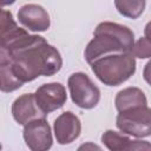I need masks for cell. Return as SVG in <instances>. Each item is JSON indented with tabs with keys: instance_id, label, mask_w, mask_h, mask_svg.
<instances>
[{
	"instance_id": "1",
	"label": "cell",
	"mask_w": 151,
	"mask_h": 151,
	"mask_svg": "<svg viewBox=\"0 0 151 151\" xmlns=\"http://www.w3.org/2000/svg\"><path fill=\"white\" fill-rule=\"evenodd\" d=\"M0 61L8 64L14 76L29 83L40 76L51 77L63 66L60 52L41 35L29 34L19 27L9 11L1 12Z\"/></svg>"
},
{
	"instance_id": "2",
	"label": "cell",
	"mask_w": 151,
	"mask_h": 151,
	"mask_svg": "<svg viewBox=\"0 0 151 151\" xmlns=\"http://www.w3.org/2000/svg\"><path fill=\"white\" fill-rule=\"evenodd\" d=\"M134 34L131 28L112 21L97 25L92 40L85 47V60L92 64L97 59L118 53H132Z\"/></svg>"
},
{
	"instance_id": "3",
	"label": "cell",
	"mask_w": 151,
	"mask_h": 151,
	"mask_svg": "<svg viewBox=\"0 0 151 151\" xmlns=\"http://www.w3.org/2000/svg\"><path fill=\"white\" fill-rule=\"evenodd\" d=\"M91 70L106 86H119L136 72V58L132 53H118L101 57L93 61Z\"/></svg>"
},
{
	"instance_id": "4",
	"label": "cell",
	"mask_w": 151,
	"mask_h": 151,
	"mask_svg": "<svg viewBox=\"0 0 151 151\" xmlns=\"http://www.w3.org/2000/svg\"><path fill=\"white\" fill-rule=\"evenodd\" d=\"M116 125L125 134L145 138L151 136V109L147 105L136 106L118 112Z\"/></svg>"
},
{
	"instance_id": "5",
	"label": "cell",
	"mask_w": 151,
	"mask_h": 151,
	"mask_svg": "<svg viewBox=\"0 0 151 151\" xmlns=\"http://www.w3.org/2000/svg\"><path fill=\"white\" fill-rule=\"evenodd\" d=\"M67 86L72 101L80 109L91 110L100 100V90L84 72L72 73L67 79Z\"/></svg>"
},
{
	"instance_id": "6",
	"label": "cell",
	"mask_w": 151,
	"mask_h": 151,
	"mask_svg": "<svg viewBox=\"0 0 151 151\" xmlns=\"http://www.w3.org/2000/svg\"><path fill=\"white\" fill-rule=\"evenodd\" d=\"M22 137L32 151H47L53 144L52 130L45 118H37L24 125Z\"/></svg>"
},
{
	"instance_id": "7",
	"label": "cell",
	"mask_w": 151,
	"mask_h": 151,
	"mask_svg": "<svg viewBox=\"0 0 151 151\" xmlns=\"http://www.w3.org/2000/svg\"><path fill=\"white\" fill-rule=\"evenodd\" d=\"M34 96L38 106L45 114L61 109L67 100L65 86L57 81L42 84L37 88Z\"/></svg>"
},
{
	"instance_id": "8",
	"label": "cell",
	"mask_w": 151,
	"mask_h": 151,
	"mask_svg": "<svg viewBox=\"0 0 151 151\" xmlns=\"http://www.w3.org/2000/svg\"><path fill=\"white\" fill-rule=\"evenodd\" d=\"M19 22L32 32H45L51 26V19L47 11L37 4H27L18 11Z\"/></svg>"
},
{
	"instance_id": "9",
	"label": "cell",
	"mask_w": 151,
	"mask_h": 151,
	"mask_svg": "<svg viewBox=\"0 0 151 151\" xmlns=\"http://www.w3.org/2000/svg\"><path fill=\"white\" fill-rule=\"evenodd\" d=\"M54 137L60 145L71 144L74 142L81 132V123L77 114L71 111L63 112L57 117L53 124Z\"/></svg>"
},
{
	"instance_id": "10",
	"label": "cell",
	"mask_w": 151,
	"mask_h": 151,
	"mask_svg": "<svg viewBox=\"0 0 151 151\" xmlns=\"http://www.w3.org/2000/svg\"><path fill=\"white\" fill-rule=\"evenodd\" d=\"M12 116L19 125H26L37 118H45L47 114L38 106L34 93H24L13 101Z\"/></svg>"
},
{
	"instance_id": "11",
	"label": "cell",
	"mask_w": 151,
	"mask_h": 151,
	"mask_svg": "<svg viewBox=\"0 0 151 151\" xmlns=\"http://www.w3.org/2000/svg\"><path fill=\"white\" fill-rule=\"evenodd\" d=\"M114 105L118 112L120 111H125L136 106H143V105H147V100L146 97L144 94V92L136 86H130L126 88L120 90L116 98H114Z\"/></svg>"
},
{
	"instance_id": "12",
	"label": "cell",
	"mask_w": 151,
	"mask_h": 151,
	"mask_svg": "<svg viewBox=\"0 0 151 151\" xmlns=\"http://www.w3.org/2000/svg\"><path fill=\"white\" fill-rule=\"evenodd\" d=\"M101 143L110 151H125L130 150L132 140L129 134H125L122 131L117 132L113 130H106L101 134Z\"/></svg>"
},
{
	"instance_id": "13",
	"label": "cell",
	"mask_w": 151,
	"mask_h": 151,
	"mask_svg": "<svg viewBox=\"0 0 151 151\" xmlns=\"http://www.w3.org/2000/svg\"><path fill=\"white\" fill-rule=\"evenodd\" d=\"M118 13L129 19H138L146 6V0H114Z\"/></svg>"
},
{
	"instance_id": "14",
	"label": "cell",
	"mask_w": 151,
	"mask_h": 151,
	"mask_svg": "<svg viewBox=\"0 0 151 151\" xmlns=\"http://www.w3.org/2000/svg\"><path fill=\"white\" fill-rule=\"evenodd\" d=\"M0 78H1V85L0 88L4 93H9L15 90H19L24 84L14 76L13 71L8 66V64L0 61Z\"/></svg>"
},
{
	"instance_id": "15",
	"label": "cell",
	"mask_w": 151,
	"mask_h": 151,
	"mask_svg": "<svg viewBox=\"0 0 151 151\" xmlns=\"http://www.w3.org/2000/svg\"><path fill=\"white\" fill-rule=\"evenodd\" d=\"M132 54L134 55V58H139V59L151 58V42H149L144 37L139 38L134 42Z\"/></svg>"
},
{
	"instance_id": "16",
	"label": "cell",
	"mask_w": 151,
	"mask_h": 151,
	"mask_svg": "<svg viewBox=\"0 0 151 151\" xmlns=\"http://www.w3.org/2000/svg\"><path fill=\"white\" fill-rule=\"evenodd\" d=\"M131 150H151V144L145 140H132L130 151Z\"/></svg>"
},
{
	"instance_id": "17",
	"label": "cell",
	"mask_w": 151,
	"mask_h": 151,
	"mask_svg": "<svg viewBox=\"0 0 151 151\" xmlns=\"http://www.w3.org/2000/svg\"><path fill=\"white\" fill-rule=\"evenodd\" d=\"M143 78L144 80L151 86V60H149L145 66H144V70H143Z\"/></svg>"
},
{
	"instance_id": "18",
	"label": "cell",
	"mask_w": 151,
	"mask_h": 151,
	"mask_svg": "<svg viewBox=\"0 0 151 151\" xmlns=\"http://www.w3.org/2000/svg\"><path fill=\"white\" fill-rule=\"evenodd\" d=\"M144 38L149 41V42H151V20L145 25V27H144Z\"/></svg>"
},
{
	"instance_id": "19",
	"label": "cell",
	"mask_w": 151,
	"mask_h": 151,
	"mask_svg": "<svg viewBox=\"0 0 151 151\" xmlns=\"http://www.w3.org/2000/svg\"><path fill=\"white\" fill-rule=\"evenodd\" d=\"M15 2V0H1V6L5 7V6H9V5H13Z\"/></svg>"
},
{
	"instance_id": "20",
	"label": "cell",
	"mask_w": 151,
	"mask_h": 151,
	"mask_svg": "<svg viewBox=\"0 0 151 151\" xmlns=\"http://www.w3.org/2000/svg\"><path fill=\"white\" fill-rule=\"evenodd\" d=\"M87 147H92V149H97V150H100V147H99V146H97V145H93V144H88V145H81V146L79 147V150H81V149H87Z\"/></svg>"
}]
</instances>
